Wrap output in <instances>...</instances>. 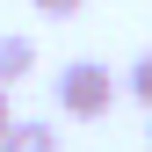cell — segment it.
Wrapping results in <instances>:
<instances>
[{"mask_svg": "<svg viewBox=\"0 0 152 152\" xmlns=\"http://www.w3.org/2000/svg\"><path fill=\"white\" fill-rule=\"evenodd\" d=\"M116 87H123V80H116L102 58H72V65L58 72V109H65L72 123H102L109 109H116Z\"/></svg>", "mask_w": 152, "mask_h": 152, "instance_id": "6da1fadb", "label": "cell"}, {"mask_svg": "<svg viewBox=\"0 0 152 152\" xmlns=\"http://www.w3.org/2000/svg\"><path fill=\"white\" fill-rule=\"evenodd\" d=\"M0 152H65V145H58V130L44 116H15V130L0 138Z\"/></svg>", "mask_w": 152, "mask_h": 152, "instance_id": "7a4b0ae2", "label": "cell"}, {"mask_svg": "<svg viewBox=\"0 0 152 152\" xmlns=\"http://www.w3.org/2000/svg\"><path fill=\"white\" fill-rule=\"evenodd\" d=\"M29 72H36V44L29 36H0V94L15 80H29Z\"/></svg>", "mask_w": 152, "mask_h": 152, "instance_id": "3957f363", "label": "cell"}, {"mask_svg": "<svg viewBox=\"0 0 152 152\" xmlns=\"http://www.w3.org/2000/svg\"><path fill=\"white\" fill-rule=\"evenodd\" d=\"M123 94H130L138 109H152V51H145V58L130 65V72H123Z\"/></svg>", "mask_w": 152, "mask_h": 152, "instance_id": "277c9868", "label": "cell"}, {"mask_svg": "<svg viewBox=\"0 0 152 152\" xmlns=\"http://www.w3.org/2000/svg\"><path fill=\"white\" fill-rule=\"evenodd\" d=\"M87 0H36V15H51V22H65V15H80Z\"/></svg>", "mask_w": 152, "mask_h": 152, "instance_id": "5b68a950", "label": "cell"}, {"mask_svg": "<svg viewBox=\"0 0 152 152\" xmlns=\"http://www.w3.org/2000/svg\"><path fill=\"white\" fill-rule=\"evenodd\" d=\"M7 130H15V109H7V94H0V138H7Z\"/></svg>", "mask_w": 152, "mask_h": 152, "instance_id": "8992f818", "label": "cell"}]
</instances>
